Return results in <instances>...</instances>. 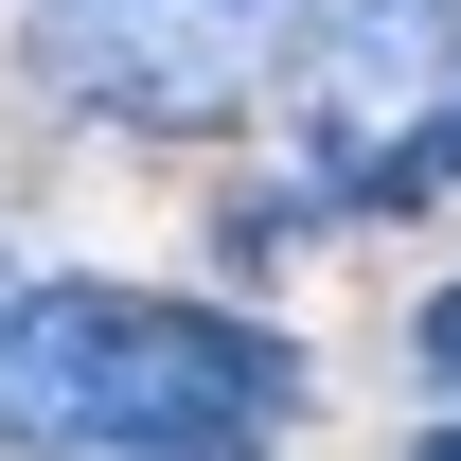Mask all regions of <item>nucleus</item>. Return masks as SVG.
Masks as SVG:
<instances>
[{
    "label": "nucleus",
    "instance_id": "0eeeda50",
    "mask_svg": "<svg viewBox=\"0 0 461 461\" xmlns=\"http://www.w3.org/2000/svg\"><path fill=\"white\" fill-rule=\"evenodd\" d=\"M426 461H461V444H426Z\"/></svg>",
    "mask_w": 461,
    "mask_h": 461
},
{
    "label": "nucleus",
    "instance_id": "423d86ee",
    "mask_svg": "<svg viewBox=\"0 0 461 461\" xmlns=\"http://www.w3.org/2000/svg\"><path fill=\"white\" fill-rule=\"evenodd\" d=\"M426 142H444V160H461V107H444V124H426Z\"/></svg>",
    "mask_w": 461,
    "mask_h": 461
},
{
    "label": "nucleus",
    "instance_id": "f257e3e1",
    "mask_svg": "<svg viewBox=\"0 0 461 461\" xmlns=\"http://www.w3.org/2000/svg\"><path fill=\"white\" fill-rule=\"evenodd\" d=\"M285 408H302L285 338L213 302H124V285L0 302V461H230Z\"/></svg>",
    "mask_w": 461,
    "mask_h": 461
},
{
    "label": "nucleus",
    "instance_id": "f03ea898",
    "mask_svg": "<svg viewBox=\"0 0 461 461\" xmlns=\"http://www.w3.org/2000/svg\"><path fill=\"white\" fill-rule=\"evenodd\" d=\"M177 18H195V0H36V54H54V89H89V107L195 124V107H230V54L177 36Z\"/></svg>",
    "mask_w": 461,
    "mask_h": 461
},
{
    "label": "nucleus",
    "instance_id": "20e7f679",
    "mask_svg": "<svg viewBox=\"0 0 461 461\" xmlns=\"http://www.w3.org/2000/svg\"><path fill=\"white\" fill-rule=\"evenodd\" d=\"M426 355H444V373H461V285H444V302H426Z\"/></svg>",
    "mask_w": 461,
    "mask_h": 461
},
{
    "label": "nucleus",
    "instance_id": "7ed1b4c3",
    "mask_svg": "<svg viewBox=\"0 0 461 461\" xmlns=\"http://www.w3.org/2000/svg\"><path fill=\"white\" fill-rule=\"evenodd\" d=\"M338 54L355 71H426L444 54V0H338Z\"/></svg>",
    "mask_w": 461,
    "mask_h": 461
},
{
    "label": "nucleus",
    "instance_id": "39448f33",
    "mask_svg": "<svg viewBox=\"0 0 461 461\" xmlns=\"http://www.w3.org/2000/svg\"><path fill=\"white\" fill-rule=\"evenodd\" d=\"M195 18H267V0H195Z\"/></svg>",
    "mask_w": 461,
    "mask_h": 461
}]
</instances>
